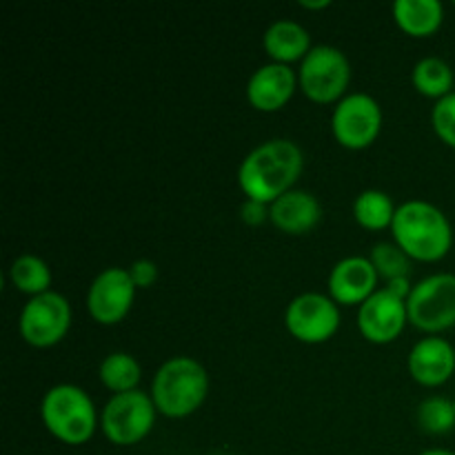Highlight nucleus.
Wrapping results in <instances>:
<instances>
[{"instance_id": "1a4fd4ad", "label": "nucleus", "mask_w": 455, "mask_h": 455, "mask_svg": "<svg viewBox=\"0 0 455 455\" xmlns=\"http://www.w3.org/2000/svg\"><path fill=\"white\" fill-rule=\"evenodd\" d=\"M20 336L38 349L58 345L71 327V305L62 293L47 291L34 296L20 314Z\"/></svg>"}, {"instance_id": "f257e3e1", "label": "nucleus", "mask_w": 455, "mask_h": 455, "mask_svg": "<svg viewBox=\"0 0 455 455\" xmlns=\"http://www.w3.org/2000/svg\"><path fill=\"white\" fill-rule=\"evenodd\" d=\"M305 167L302 149L291 140L274 138L249 151L238 169L240 189L249 200L271 204L291 191Z\"/></svg>"}, {"instance_id": "bb28decb", "label": "nucleus", "mask_w": 455, "mask_h": 455, "mask_svg": "<svg viewBox=\"0 0 455 455\" xmlns=\"http://www.w3.org/2000/svg\"><path fill=\"white\" fill-rule=\"evenodd\" d=\"M240 216L247 225H260V222L267 220L269 216V209H267L265 203H258V200H244L243 209H240Z\"/></svg>"}, {"instance_id": "f3484780", "label": "nucleus", "mask_w": 455, "mask_h": 455, "mask_svg": "<svg viewBox=\"0 0 455 455\" xmlns=\"http://www.w3.org/2000/svg\"><path fill=\"white\" fill-rule=\"evenodd\" d=\"M267 53L274 62L289 65L293 60H302L311 52L309 31L296 20H275L262 38Z\"/></svg>"}, {"instance_id": "dca6fc26", "label": "nucleus", "mask_w": 455, "mask_h": 455, "mask_svg": "<svg viewBox=\"0 0 455 455\" xmlns=\"http://www.w3.org/2000/svg\"><path fill=\"white\" fill-rule=\"evenodd\" d=\"M320 218H323V207L309 191L291 189L269 204V220L284 234H309Z\"/></svg>"}, {"instance_id": "a211bd4d", "label": "nucleus", "mask_w": 455, "mask_h": 455, "mask_svg": "<svg viewBox=\"0 0 455 455\" xmlns=\"http://www.w3.org/2000/svg\"><path fill=\"white\" fill-rule=\"evenodd\" d=\"M394 18L404 34L427 38L443 27L444 7L440 0H395Z\"/></svg>"}, {"instance_id": "f03ea898", "label": "nucleus", "mask_w": 455, "mask_h": 455, "mask_svg": "<svg viewBox=\"0 0 455 455\" xmlns=\"http://www.w3.org/2000/svg\"><path fill=\"white\" fill-rule=\"evenodd\" d=\"M395 244L413 260H443L453 244V229L444 212L425 200H409L395 212L391 225Z\"/></svg>"}, {"instance_id": "393cba45", "label": "nucleus", "mask_w": 455, "mask_h": 455, "mask_svg": "<svg viewBox=\"0 0 455 455\" xmlns=\"http://www.w3.org/2000/svg\"><path fill=\"white\" fill-rule=\"evenodd\" d=\"M431 123L440 140L455 149V92L435 102L431 111Z\"/></svg>"}, {"instance_id": "423d86ee", "label": "nucleus", "mask_w": 455, "mask_h": 455, "mask_svg": "<svg viewBox=\"0 0 455 455\" xmlns=\"http://www.w3.org/2000/svg\"><path fill=\"white\" fill-rule=\"evenodd\" d=\"M351 80V65L345 53L331 44H318L302 58L298 83L307 98L314 102H336L347 92Z\"/></svg>"}, {"instance_id": "2eb2a0df", "label": "nucleus", "mask_w": 455, "mask_h": 455, "mask_svg": "<svg viewBox=\"0 0 455 455\" xmlns=\"http://www.w3.org/2000/svg\"><path fill=\"white\" fill-rule=\"evenodd\" d=\"M409 373L425 387H440L455 373V349L444 338H422L409 354Z\"/></svg>"}, {"instance_id": "c756f323", "label": "nucleus", "mask_w": 455, "mask_h": 455, "mask_svg": "<svg viewBox=\"0 0 455 455\" xmlns=\"http://www.w3.org/2000/svg\"><path fill=\"white\" fill-rule=\"evenodd\" d=\"M420 455H455V453L447 451V449H429V451H422Z\"/></svg>"}, {"instance_id": "412c9836", "label": "nucleus", "mask_w": 455, "mask_h": 455, "mask_svg": "<svg viewBox=\"0 0 455 455\" xmlns=\"http://www.w3.org/2000/svg\"><path fill=\"white\" fill-rule=\"evenodd\" d=\"M142 369L133 355L116 351V354L107 355L100 363V382L109 391L116 394H127V391H136L140 385Z\"/></svg>"}, {"instance_id": "5701e85b", "label": "nucleus", "mask_w": 455, "mask_h": 455, "mask_svg": "<svg viewBox=\"0 0 455 455\" xmlns=\"http://www.w3.org/2000/svg\"><path fill=\"white\" fill-rule=\"evenodd\" d=\"M418 425L431 435H443L455 429V404L443 395L427 398L418 407Z\"/></svg>"}, {"instance_id": "ddd939ff", "label": "nucleus", "mask_w": 455, "mask_h": 455, "mask_svg": "<svg viewBox=\"0 0 455 455\" xmlns=\"http://www.w3.org/2000/svg\"><path fill=\"white\" fill-rule=\"evenodd\" d=\"M378 271L364 256H349L338 262L329 274V296L336 305L354 307L378 291Z\"/></svg>"}, {"instance_id": "4468645a", "label": "nucleus", "mask_w": 455, "mask_h": 455, "mask_svg": "<svg viewBox=\"0 0 455 455\" xmlns=\"http://www.w3.org/2000/svg\"><path fill=\"white\" fill-rule=\"evenodd\" d=\"M298 76L289 65L269 62L253 71L247 83V98L258 111H278L291 100Z\"/></svg>"}, {"instance_id": "0eeeda50", "label": "nucleus", "mask_w": 455, "mask_h": 455, "mask_svg": "<svg viewBox=\"0 0 455 455\" xmlns=\"http://www.w3.org/2000/svg\"><path fill=\"white\" fill-rule=\"evenodd\" d=\"M409 323L427 333L455 327V274H434L413 284L407 298Z\"/></svg>"}, {"instance_id": "a878e982", "label": "nucleus", "mask_w": 455, "mask_h": 455, "mask_svg": "<svg viewBox=\"0 0 455 455\" xmlns=\"http://www.w3.org/2000/svg\"><path fill=\"white\" fill-rule=\"evenodd\" d=\"M129 275H132L133 284H136L138 289H147L158 280V265H156L154 260L142 258V260H136L129 267Z\"/></svg>"}, {"instance_id": "9d476101", "label": "nucleus", "mask_w": 455, "mask_h": 455, "mask_svg": "<svg viewBox=\"0 0 455 455\" xmlns=\"http://www.w3.org/2000/svg\"><path fill=\"white\" fill-rule=\"evenodd\" d=\"M284 324L296 340L320 345L336 336L340 329V309L331 296L314 291L300 293L289 302Z\"/></svg>"}, {"instance_id": "6e6552de", "label": "nucleus", "mask_w": 455, "mask_h": 455, "mask_svg": "<svg viewBox=\"0 0 455 455\" xmlns=\"http://www.w3.org/2000/svg\"><path fill=\"white\" fill-rule=\"evenodd\" d=\"M382 129V109L369 93L355 92L342 98L331 116L333 138L347 149H367Z\"/></svg>"}, {"instance_id": "7ed1b4c3", "label": "nucleus", "mask_w": 455, "mask_h": 455, "mask_svg": "<svg viewBox=\"0 0 455 455\" xmlns=\"http://www.w3.org/2000/svg\"><path fill=\"white\" fill-rule=\"evenodd\" d=\"M209 391V376L203 364L187 355L167 360L151 382V400L167 418H187L200 409Z\"/></svg>"}, {"instance_id": "b1692460", "label": "nucleus", "mask_w": 455, "mask_h": 455, "mask_svg": "<svg viewBox=\"0 0 455 455\" xmlns=\"http://www.w3.org/2000/svg\"><path fill=\"white\" fill-rule=\"evenodd\" d=\"M369 260L376 267L378 275H382L387 283H389V280L409 278V275H411V265H409L411 258H409L395 243H378L376 247L371 249Z\"/></svg>"}, {"instance_id": "c85d7f7f", "label": "nucleus", "mask_w": 455, "mask_h": 455, "mask_svg": "<svg viewBox=\"0 0 455 455\" xmlns=\"http://www.w3.org/2000/svg\"><path fill=\"white\" fill-rule=\"evenodd\" d=\"M329 0H315V3H311V0H300V7H305V9H324V7H329Z\"/></svg>"}, {"instance_id": "4be33fe9", "label": "nucleus", "mask_w": 455, "mask_h": 455, "mask_svg": "<svg viewBox=\"0 0 455 455\" xmlns=\"http://www.w3.org/2000/svg\"><path fill=\"white\" fill-rule=\"evenodd\" d=\"M9 278H12V284L18 291L29 293L34 298L49 291L52 269H49V265L43 258L27 253V256H20L13 260L12 269H9Z\"/></svg>"}, {"instance_id": "6ab92c4d", "label": "nucleus", "mask_w": 455, "mask_h": 455, "mask_svg": "<svg viewBox=\"0 0 455 455\" xmlns=\"http://www.w3.org/2000/svg\"><path fill=\"white\" fill-rule=\"evenodd\" d=\"M398 207L389 194L380 189H367L355 198L354 218L360 227L369 231H380L394 225Z\"/></svg>"}, {"instance_id": "cd10ccee", "label": "nucleus", "mask_w": 455, "mask_h": 455, "mask_svg": "<svg viewBox=\"0 0 455 455\" xmlns=\"http://www.w3.org/2000/svg\"><path fill=\"white\" fill-rule=\"evenodd\" d=\"M385 289H389L391 293H395L398 298L407 300L413 287H409V278H395V280H389V283L385 284Z\"/></svg>"}, {"instance_id": "aec40b11", "label": "nucleus", "mask_w": 455, "mask_h": 455, "mask_svg": "<svg viewBox=\"0 0 455 455\" xmlns=\"http://www.w3.org/2000/svg\"><path fill=\"white\" fill-rule=\"evenodd\" d=\"M413 87L427 98H440L449 96L453 92V69L449 67V62H444L438 56H427L422 60L416 62L413 67Z\"/></svg>"}, {"instance_id": "39448f33", "label": "nucleus", "mask_w": 455, "mask_h": 455, "mask_svg": "<svg viewBox=\"0 0 455 455\" xmlns=\"http://www.w3.org/2000/svg\"><path fill=\"white\" fill-rule=\"evenodd\" d=\"M156 409L151 394L145 391H127V394H116L105 404L100 416L102 434L109 443L118 447H132L145 440L149 431L154 429Z\"/></svg>"}, {"instance_id": "f8f14e48", "label": "nucleus", "mask_w": 455, "mask_h": 455, "mask_svg": "<svg viewBox=\"0 0 455 455\" xmlns=\"http://www.w3.org/2000/svg\"><path fill=\"white\" fill-rule=\"evenodd\" d=\"M409 323L407 300L391 293L389 289H378L358 309V329L373 345L394 342Z\"/></svg>"}, {"instance_id": "7c9ffc66", "label": "nucleus", "mask_w": 455, "mask_h": 455, "mask_svg": "<svg viewBox=\"0 0 455 455\" xmlns=\"http://www.w3.org/2000/svg\"><path fill=\"white\" fill-rule=\"evenodd\" d=\"M453 404H455V400H453Z\"/></svg>"}, {"instance_id": "20e7f679", "label": "nucleus", "mask_w": 455, "mask_h": 455, "mask_svg": "<svg viewBox=\"0 0 455 455\" xmlns=\"http://www.w3.org/2000/svg\"><path fill=\"white\" fill-rule=\"evenodd\" d=\"M40 416L49 434L65 444H84L96 434V407L87 391L76 385L52 387L40 404Z\"/></svg>"}, {"instance_id": "9b49d317", "label": "nucleus", "mask_w": 455, "mask_h": 455, "mask_svg": "<svg viewBox=\"0 0 455 455\" xmlns=\"http://www.w3.org/2000/svg\"><path fill=\"white\" fill-rule=\"evenodd\" d=\"M136 289L129 269L109 267L100 271L87 293L89 315L98 324H118L132 311Z\"/></svg>"}]
</instances>
